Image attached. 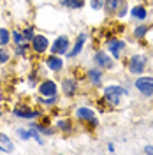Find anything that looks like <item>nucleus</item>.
Here are the masks:
<instances>
[{"label": "nucleus", "instance_id": "obj_1", "mask_svg": "<svg viewBox=\"0 0 153 155\" xmlns=\"http://www.w3.org/2000/svg\"><path fill=\"white\" fill-rule=\"evenodd\" d=\"M135 88L144 94V95H151L153 94V78H139L135 81Z\"/></svg>", "mask_w": 153, "mask_h": 155}, {"label": "nucleus", "instance_id": "obj_2", "mask_svg": "<svg viewBox=\"0 0 153 155\" xmlns=\"http://www.w3.org/2000/svg\"><path fill=\"white\" fill-rule=\"evenodd\" d=\"M144 65H146V58L141 57V55H135V57L130 58V65H129V69H130V72L139 74V72H143Z\"/></svg>", "mask_w": 153, "mask_h": 155}, {"label": "nucleus", "instance_id": "obj_3", "mask_svg": "<svg viewBox=\"0 0 153 155\" xmlns=\"http://www.w3.org/2000/svg\"><path fill=\"white\" fill-rule=\"evenodd\" d=\"M67 48H69V39L67 37H58L57 41H55V44L51 46V49H53V53H55V55L65 53Z\"/></svg>", "mask_w": 153, "mask_h": 155}, {"label": "nucleus", "instance_id": "obj_4", "mask_svg": "<svg viewBox=\"0 0 153 155\" xmlns=\"http://www.w3.org/2000/svg\"><path fill=\"white\" fill-rule=\"evenodd\" d=\"M32 46H34V49L37 53H42V51L48 49V39L44 37V35H35V37L32 39Z\"/></svg>", "mask_w": 153, "mask_h": 155}, {"label": "nucleus", "instance_id": "obj_5", "mask_svg": "<svg viewBox=\"0 0 153 155\" xmlns=\"http://www.w3.org/2000/svg\"><path fill=\"white\" fill-rule=\"evenodd\" d=\"M39 90H41V95H57V85L53 83V81H44L41 87H39Z\"/></svg>", "mask_w": 153, "mask_h": 155}, {"label": "nucleus", "instance_id": "obj_6", "mask_svg": "<svg viewBox=\"0 0 153 155\" xmlns=\"http://www.w3.org/2000/svg\"><path fill=\"white\" fill-rule=\"evenodd\" d=\"M123 48H125V44L122 42V41H111V42H109V49H111V53H113L115 58L120 57V53H122Z\"/></svg>", "mask_w": 153, "mask_h": 155}, {"label": "nucleus", "instance_id": "obj_7", "mask_svg": "<svg viewBox=\"0 0 153 155\" xmlns=\"http://www.w3.org/2000/svg\"><path fill=\"white\" fill-rule=\"evenodd\" d=\"M77 116L79 118H85V120H90V122H95V113L88 107H79L77 109Z\"/></svg>", "mask_w": 153, "mask_h": 155}, {"label": "nucleus", "instance_id": "obj_8", "mask_svg": "<svg viewBox=\"0 0 153 155\" xmlns=\"http://www.w3.org/2000/svg\"><path fill=\"white\" fill-rule=\"evenodd\" d=\"M95 62L99 65H102V67H111V58L107 57L106 53H102V51H99L95 55Z\"/></svg>", "mask_w": 153, "mask_h": 155}, {"label": "nucleus", "instance_id": "obj_9", "mask_svg": "<svg viewBox=\"0 0 153 155\" xmlns=\"http://www.w3.org/2000/svg\"><path fill=\"white\" fill-rule=\"evenodd\" d=\"M14 115L19 116V118H34V116H37V113H35V111H30V109L16 107V109H14Z\"/></svg>", "mask_w": 153, "mask_h": 155}, {"label": "nucleus", "instance_id": "obj_10", "mask_svg": "<svg viewBox=\"0 0 153 155\" xmlns=\"http://www.w3.org/2000/svg\"><path fill=\"white\" fill-rule=\"evenodd\" d=\"M0 148L4 152H11L12 150V143H11V139L5 134H0Z\"/></svg>", "mask_w": 153, "mask_h": 155}, {"label": "nucleus", "instance_id": "obj_11", "mask_svg": "<svg viewBox=\"0 0 153 155\" xmlns=\"http://www.w3.org/2000/svg\"><path fill=\"white\" fill-rule=\"evenodd\" d=\"M62 60L60 58H57V57H51V58H48V67L51 69V71H60L62 69Z\"/></svg>", "mask_w": 153, "mask_h": 155}, {"label": "nucleus", "instance_id": "obj_12", "mask_svg": "<svg viewBox=\"0 0 153 155\" xmlns=\"http://www.w3.org/2000/svg\"><path fill=\"white\" fill-rule=\"evenodd\" d=\"M104 94H120V95H127V90L122 87H116V85H113V87H107L104 90Z\"/></svg>", "mask_w": 153, "mask_h": 155}, {"label": "nucleus", "instance_id": "obj_13", "mask_svg": "<svg viewBox=\"0 0 153 155\" xmlns=\"http://www.w3.org/2000/svg\"><path fill=\"white\" fill-rule=\"evenodd\" d=\"M83 42H85V35H79V39H77V42H76V46H74V49L69 53V57H76L77 53L81 51V48H83Z\"/></svg>", "mask_w": 153, "mask_h": 155}, {"label": "nucleus", "instance_id": "obj_14", "mask_svg": "<svg viewBox=\"0 0 153 155\" xmlns=\"http://www.w3.org/2000/svg\"><path fill=\"white\" fill-rule=\"evenodd\" d=\"M63 90H65V94L72 95L74 90H76V83H74L72 79H65V81H63Z\"/></svg>", "mask_w": 153, "mask_h": 155}, {"label": "nucleus", "instance_id": "obj_15", "mask_svg": "<svg viewBox=\"0 0 153 155\" xmlns=\"http://www.w3.org/2000/svg\"><path fill=\"white\" fill-rule=\"evenodd\" d=\"M132 16H134L135 19H144V18H146V9L137 5V7L132 9Z\"/></svg>", "mask_w": 153, "mask_h": 155}, {"label": "nucleus", "instance_id": "obj_16", "mask_svg": "<svg viewBox=\"0 0 153 155\" xmlns=\"http://www.w3.org/2000/svg\"><path fill=\"white\" fill-rule=\"evenodd\" d=\"M63 5L72 7V9H79V7H83V2H81V0H65Z\"/></svg>", "mask_w": 153, "mask_h": 155}, {"label": "nucleus", "instance_id": "obj_17", "mask_svg": "<svg viewBox=\"0 0 153 155\" xmlns=\"http://www.w3.org/2000/svg\"><path fill=\"white\" fill-rule=\"evenodd\" d=\"M7 42H9V32L5 28H0V46H4Z\"/></svg>", "mask_w": 153, "mask_h": 155}, {"label": "nucleus", "instance_id": "obj_18", "mask_svg": "<svg viewBox=\"0 0 153 155\" xmlns=\"http://www.w3.org/2000/svg\"><path fill=\"white\" fill-rule=\"evenodd\" d=\"M120 94H106V99L111 102V104H118V101H120Z\"/></svg>", "mask_w": 153, "mask_h": 155}, {"label": "nucleus", "instance_id": "obj_19", "mask_svg": "<svg viewBox=\"0 0 153 155\" xmlns=\"http://www.w3.org/2000/svg\"><path fill=\"white\" fill-rule=\"evenodd\" d=\"M18 136L21 137V139H30V137L34 136V132H32V130H25V129H19Z\"/></svg>", "mask_w": 153, "mask_h": 155}, {"label": "nucleus", "instance_id": "obj_20", "mask_svg": "<svg viewBox=\"0 0 153 155\" xmlns=\"http://www.w3.org/2000/svg\"><path fill=\"white\" fill-rule=\"evenodd\" d=\"M88 76L92 79V83H99V81H100V72H99V71H90Z\"/></svg>", "mask_w": 153, "mask_h": 155}, {"label": "nucleus", "instance_id": "obj_21", "mask_svg": "<svg viewBox=\"0 0 153 155\" xmlns=\"http://www.w3.org/2000/svg\"><path fill=\"white\" fill-rule=\"evenodd\" d=\"M106 2H107L106 5H107V9L109 11H116L118 9V5H120V0H106Z\"/></svg>", "mask_w": 153, "mask_h": 155}, {"label": "nucleus", "instance_id": "obj_22", "mask_svg": "<svg viewBox=\"0 0 153 155\" xmlns=\"http://www.w3.org/2000/svg\"><path fill=\"white\" fill-rule=\"evenodd\" d=\"M7 60H9V53L4 51V49H0V64H4V62H7Z\"/></svg>", "mask_w": 153, "mask_h": 155}, {"label": "nucleus", "instance_id": "obj_23", "mask_svg": "<svg viewBox=\"0 0 153 155\" xmlns=\"http://www.w3.org/2000/svg\"><path fill=\"white\" fill-rule=\"evenodd\" d=\"M104 5V0H92V7L93 9H100Z\"/></svg>", "mask_w": 153, "mask_h": 155}, {"label": "nucleus", "instance_id": "obj_24", "mask_svg": "<svg viewBox=\"0 0 153 155\" xmlns=\"http://www.w3.org/2000/svg\"><path fill=\"white\" fill-rule=\"evenodd\" d=\"M146 27H137V28H135V35H137V37H143L144 34H146Z\"/></svg>", "mask_w": 153, "mask_h": 155}, {"label": "nucleus", "instance_id": "obj_25", "mask_svg": "<svg viewBox=\"0 0 153 155\" xmlns=\"http://www.w3.org/2000/svg\"><path fill=\"white\" fill-rule=\"evenodd\" d=\"M34 37H35V35H34V32H32V28H27V30H25V39H28V41H32Z\"/></svg>", "mask_w": 153, "mask_h": 155}, {"label": "nucleus", "instance_id": "obj_26", "mask_svg": "<svg viewBox=\"0 0 153 155\" xmlns=\"http://www.w3.org/2000/svg\"><path fill=\"white\" fill-rule=\"evenodd\" d=\"M58 127H62V129H65V130H67L69 127H70V124H69V122H58Z\"/></svg>", "mask_w": 153, "mask_h": 155}, {"label": "nucleus", "instance_id": "obj_27", "mask_svg": "<svg viewBox=\"0 0 153 155\" xmlns=\"http://www.w3.org/2000/svg\"><path fill=\"white\" fill-rule=\"evenodd\" d=\"M14 39H16V42H18V44H21V42H23V37L19 35L18 32H14Z\"/></svg>", "mask_w": 153, "mask_h": 155}, {"label": "nucleus", "instance_id": "obj_28", "mask_svg": "<svg viewBox=\"0 0 153 155\" xmlns=\"http://www.w3.org/2000/svg\"><path fill=\"white\" fill-rule=\"evenodd\" d=\"M144 152H146V153H153V146H146Z\"/></svg>", "mask_w": 153, "mask_h": 155}]
</instances>
